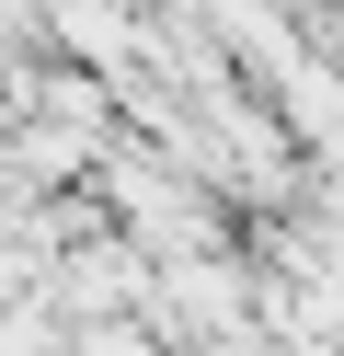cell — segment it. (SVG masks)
<instances>
[{
    "instance_id": "obj_1",
    "label": "cell",
    "mask_w": 344,
    "mask_h": 356,
    "mask_svg": "<svg viewBox=\"0 0 344 356\" xmlns=\"http://www.w3.org/2000/svg\"><path fill=\"white\" fill-rule=\"evenodd\" d=\"M275 104H287V127H298V149H333V70H321V58H298L287 81H275Z\"/></svg>"
},
{
    "instance_id": "obj_2",
    "label": "cell",
    "mask_w": 344,
    "mask_h": 356,
    "mask_svg": "<svg viewBox=\"0 0 344 356\" xmlns=\"http://www.w3.org/2000/svg\"><path fill=\"white\" fill-rule=\"evenodd\" d=\"M287 12H298V35H321V12H333V0H287Z\"/></svg>"
}]
</instances>
